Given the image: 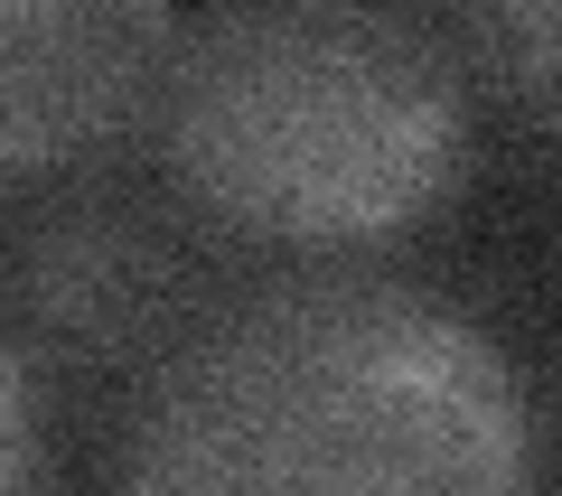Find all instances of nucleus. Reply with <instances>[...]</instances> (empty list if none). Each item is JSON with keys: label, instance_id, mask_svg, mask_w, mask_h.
<instances>
[{"label": "nucleus", "instance_id": "obj_1", "mask_svg": "<svg viewBox=\"0 0 562 496\" xmlns=\"http://www.w3.org/2000/svg\"><path fill=\"white\" fill-rule=\"evenodd\" d=\"M113 487H450L525 477V413L497 347L441 300L366 272H291L206 300L113 421Z\"/></svg>", "mask_w": 562, "mask_h": 496}, {"label": "nucleus", "instance_id": "obj_2", "mask_svg": "<svg viewBox=\"0 0 562 496\" xmlns=\"http://www.w3.org/2000/svg\"><path fill=\"white\" fill-rule=\"evenodd\" d=\"M169 188L272 253L422 225L460 179V66L403 0H206L160 94Z\"/></svg>", "mask_w": 562, "mask_h": 496}, {"label": "nucleus", "instance_id": "obj_3", "mask_svg": "<svg viewBox=\"0 0 562 496\" xmlns=\"http://www.w3.org/2000/svg\"><path fill=\"white\" fill-rule=\"evenodd\" d=\"M0 300H10V347L29 365H85V375H122L160 365L179 328L206 309L198 244L169 216H140L113 188H76L57 206H29L10 225V262H0Z\"/></svg>", "mask_w": 562, "mask_h": 496}, {"label": "nucleus", "instance_id": "obj_4", "mask_svg": "<svg viewBox=\"0 0 562 496\" xmlns=\"http://www.w3.org/2000/svg\"><path fill=\"white\" fill-rule=\"evenodd\" d=\"M179 29L169 0H0V169L29 188L160 122Z\"/></svg>", "mask_w": 562, "mask_h": 496}, {"label": "nucleus", "instance_id": "obj_5", "mask_svg": "<svg viewBox=\"0 0 562 496\" xmlns=\"http://www.w3.org/2000/svg\"><path fill=\"white\" fill-rule=\"evenodd\" d=\"M441 10L460 47L487 66V84L543 140H562V0H441Z\"/></svg>", "mask_w": 562, "mask_h": 496}]
</instances>
